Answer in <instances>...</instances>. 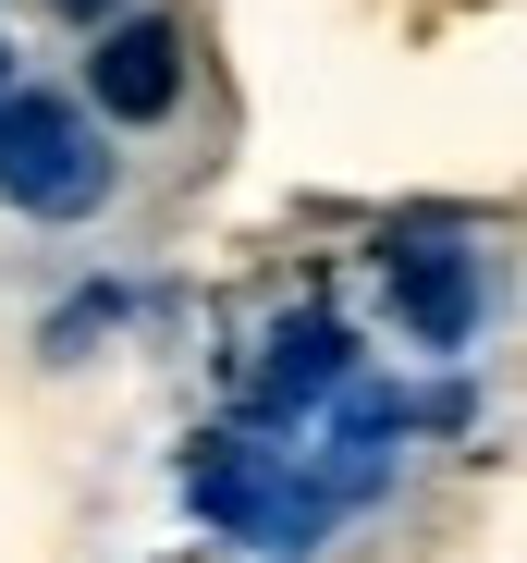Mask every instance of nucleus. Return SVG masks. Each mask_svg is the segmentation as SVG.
<instances>
[{
	"label": "nucleus",
	"mask_w": 527,
	"mask_h": 563,
	"mask_svg": "<svg viewBox=\"0 0 527 563\" xmlns=\"http://www.w3.org/2000/svg\"><path fill=\"white\" fill-rule=\"evenodd\" d=\"M0 86H13V62H0Z\"/></svg>",
	"instance_id": "obj_6"
},
{
	"label": "nucleus",
	"mask_w": 527,
	"mask_h": 563,
	"mask_svg": "<svg viewBox=\"0 0 527 563\" xmlns=\"http://www.w3.org/2000/svg\"><path fill=\"white\" fill-rule=\"evenodd\" d=\"M343 367V331L331 319H307V331H283L271 343V367H257V417H295V405H319V380Z\"/></svg>",
	"instance_id": "obj_4"
},
{
	"label": "nucleus",
	"mask_w": 527,
	"mask_h": 563,
	"mask_svg": "<svg viewBox=\"0 0 527 563\" xmlns=\"http://www.w3.org/2000/svg\"><path fill=\"white\" fill-rule=\"evenodd\" d=\"M0 197H13L25 221L111 209V147L86 135L74 99H13V86H0Z\"/></svg>",
	"instance_id": "obj_1"
},
{
	"label": "nucleus",
	"mask_w": 527,
	"mask_h": 563,
	"mask_svg": "<svg viewBox=\"0 0 527 563\" xmlns=\"http://www.w3.org/2000/svg\"><path fill=\"white\" fill-rule=\"evenodd\" d=\"M62 25H123V0H50Z\"/></svg>",
	"instance_id": "obj_5"
},
{
	"label": "nucleus",
	"mask_w": 527,
	"mask_h": 563,
	"mask_svg": "<svg viewBox=\"0 0 527 563\" xmlns=\"http://www.w3.org/2000/svg\"><path fill=\"white\" fill-rule=\"evenodd\" d=\"M86 99H99L111 123H172V99H185V37H172L160 13H123V25H99Z\"/></svg>",
	"instance_id": "obj_2"
},
{
	"label": "nucleus",
	"mask_w": 527,
	"mask_h": 563,
	"mask_svg": "<svg viewBox=\"0 0 527 563\" xmlns=\"http://www.w3.org/2000/svg\"><path fill=\"white\" fill-rule=\"evenodd\" d=\"M393 319L429 331V343H466L479 331V257L442 245V233H405L393 245Z\"/></svg>",
	"instance_id": "obj_3"
}]
</instances>
